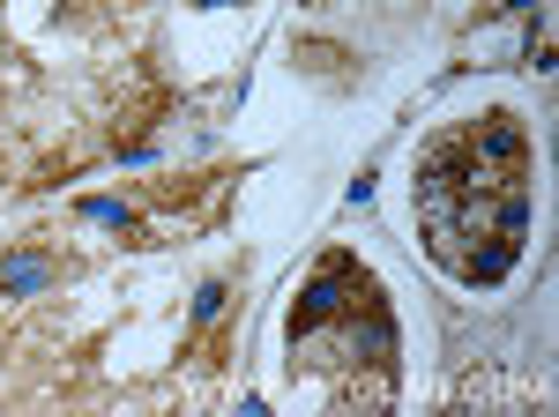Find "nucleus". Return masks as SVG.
Wrapping results in <instances>:
<instances>
[{
	"label": "nucleus",
	"instance_id": "nucleus-2",
	"mask_svg": "<svg viewBox=\"0 0 559 417\" xmlns=\"http://www.w3.org/2000/svg\"><path fill=\"white\" fill-rule=\"evenodd\" d=\"M292 358L306 366H373V373H395V321L381 306V284L350 261V253H329L313 269V284L292 306Z\"/></svg>",
	"mask_w": 559,
	"mask_h": 417
},
{
	"label": "nucleus",
	"instance_id": "nucleus-3",
	"mask_svg": "<svg viewBox=\"0 0 559 417\" xmlns=\"http://www.w3.org/2000/svg\"><path fill=\"white\" fill-rule=\"evenodd\" d=\"M60 284V269L45 261L38 247H15V253H0V298H45Z\"/></svg>",
	"mask_w": 559,
	"mask_h": 417
},
{
	"label": "nucleus",
	"instance_id": "nucleus-1",
	"mask_svg": "<svg viewBox=\"0 0 559 417\" xmlns=\"http://www.w3.org/2000/svg\"><path fill=\"white\" fill-rule=\"evenodd\" d=\"M530 150L508 112L440 134L418 157V224L426 247L463 276V284H500L530 231Z\"/></svg>",
	"mask_w": 559,
	"mask_h": 417
}]
</instances>
